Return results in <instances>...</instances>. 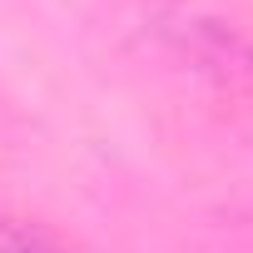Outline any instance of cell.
I'll return each mask as SVG.
<instances>
[{"mask_svg": "<svg viewBox=\"0 0 253 253\" xmlns=\"http://www.w3.org/2000/svg\"><path fill=\"white\" fill-rule=\"evenodd\" d=\"M0 253H50V248L40 238H30L25 228H15V223L0 218Z\"/></svg>", "mask_w": 253, "mask_h": 253, "instance_id": "1", "label": "cell"}]
</instances>
